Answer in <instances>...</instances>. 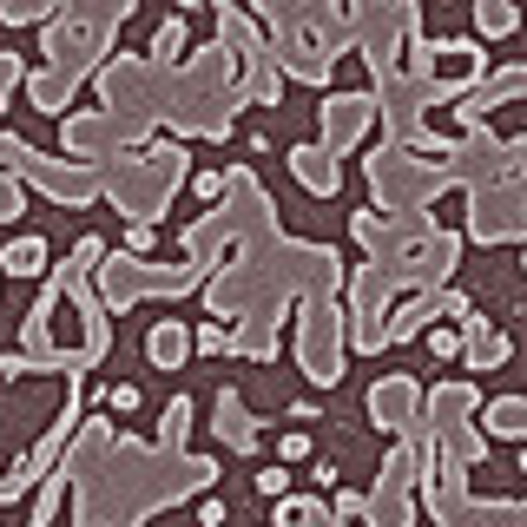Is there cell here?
<instances>
[{
  "mask_svg": "<svg viewBox=\"0 0 527 527\" xmlns=\"http://www.w3.org/2000/svg\"><path fill=\"white\" fill-rule=\"evenodd\" d=\"M468 343H462V330H429V356H442V363H455Z\"/></svg>",
  "mask_w": 527,
  "mask_h": 527,
  "instance_id": "cell-11",
  "label": "cell"
},
{
  "mask_svg": "<svg viewBox=\"0 0 527 527\" xmlns=\"http://www.w3.org/2000/svg\"><path fill=\"white\" fill-rule=\"evenodd\" d=\"M218 435L231 448H257V435H251V422H244V409H238V396H231V389H218Z\"/></svg>",
  "mask_w": 527,
  "mask_h": 527,
  "instance_id": "cell-4",
  "label": "cell"
},
{
  "mask_svg": "<svg viewBox=\"0 0 527 527\" xmlns=\"http://www.w3.org/2000/svg\"><path fill=\"white\" fill-rule=\"evenodd\" d=\"M20 80V60H14V53H0V99H7V86H14Z\"/></svg>",
  "mask_w": 527,
  "mask_h": 527,
  "instance_id": "cell-20",
  "label": "cell"
},
{
  "mask_svg": "<svg viewBox=\"0 0 527 527\" xmlns=\"http://www.w3.org/2000/svg\"><path fill=\"white\" fill-rule=\"evenodd\" d=\"M192 350H205V356H218V350H231V336L218 330V323H205V330L192 336Z\"/></svg>",
  "mask_w": 527,
  "mask_h": 527,
  "instance_id": "cell-14",
  "label": "cell"
},
{
  "mask_svg": "<svg viewBox=\"0 0 527 527\" xmlns=\"http://www.w3.org/2000/svg\"><path fill=\"white\" fill-rule=\"evenodd\" d=\"M468 363H475V369H501V363H508V336H488V343H468Z\"/></svg>",
  "mask_w": 527,
  "mask_h": 527,
  "instance_id": "cell-8",
  "label": "cell"
},
{
  "mask_svg": "<svg viewBox=\"0 0 527 527\" xmlns=\"http://www.w3.org/2000/svg\"><path fill=\"white\" fill-rule=\"evenodd\" d=\"M304 521H323V501H284L277 508V527H304Z\"/></svg>",
  "mask_w": 527,
  "mask_h": 527,
  "instance_id": "cell-9",
  "label": "cell"
},
{
  "mask_svg": "<svg viewBox=\"0 0 527 527\" xmlns=\"http://www.w3.org/2000/svg\"><path fill=\"white\" fill-rule=\"evenodd\" d=\"M106 409L132 416V409H139V389H132V383H112V389H106Z\"/></svg>",
  "mask_w": 527,
  "mask_h": 527,
  "instance_id": "cell-15",
  "label": "cell"
},
{
  "mask_svg": "<svg viewBox=\"0 0 527 527\" xmlns=\"http://www.w3.org/2000/svg\"><path fill=\"white\" fill-rule=\"evenodd\" d=\"M224 521H231V508H224L218 495H211V501H198V527H224Z\"/></svg>",
  "mask_w": 527,
  "mask_h": 527,
  "instance_id": "cell-16",
  "label": "cell"
},
{
  "mask_svg": "<svg viewBox=\"0 0 527 527\" xmlns=\"http://www.w3.org/2000/svg\"><path fill=\"white\" fill-rule=\"evenodd\" d=\"M145 356H152V369H178L185 356H192V336L178 330V323H152V336H145Z\"/></svg>",
  "mask_w": 527,
  "mask_h": 527,
  "instance_id": "cell-2",
  "label": "cell"
},
{
  "mask_svg": "<svg viewBox=\"0 0 527 527\" xmlns=\"http://www.w3.org/2000/svg\"><path fill=\"white\" fill-rule=\"evenodd\" d=\"M27 211V192H20V178H0V224H14Z\"/></svg>",
  "mask_w": 527,
  "mask_h": 527,
  "instance_id": "cell-10",
  "label": "cell"
},
{
  "mask_svg": "<svg viewBox=\"0 0 527 527\" xmlns=\"http://www.w3.org/2000/svg\"><path fill=\"white\" fill-rule=\"evenodd\" d=\"M284 488H290V468H284V462L257 468V495H284Z\"/></svg>",
  "mask_w": 527,
  "mask_h": 527,
  "instance_id": "cell-13",
  "label": "cell"
},
{
  "mask_svg": "<svg viewBox=\"0 0 527 527\" xmlns=\"http://www.w3.org/2000/svg\"><path fill=\"white\" fill-rule=\"evenodd\" d=\"M0 271L7 277H40L47 271V238H14L0 251Z\"/></svg>",
  "mask_w": 527,
  "mask_h": 527,
  "instance_id": "cell-3",
  "label": "cell"
},
{
  "mask_svg": "<svg viewBox=\"0 0 527 527\" xmlns=\"http://www.w3.org/2000/svg\"><path fill=\"white\" fill-rule=\"evenodd\" d=\"M0 20H7V27H20V20H53V7L47 0H0Z\"/></svg>",
  "mask_w": 527,
  "mask_h": 527,
  "instance_id": "cell-7",
  "label": "cell"
},
{
  "mask_svg": "<svg viewBox=\"0 0 527 527\" xmlns=\"http://www.w3.org/2000/svg\"><path fill=\"white\" fill-rule=\"evenodd\" d=\"M126 251H132V257L152 251V224H132V231H126Z\"/></svg>",
  "mask_w": 527,
  "mask_h": 527,
  "instance_id": "cell-19",
  "label": "cell"
},
{
  "mask_svg": "<svg viewBox=\"0 0 527 527\" xmlns=\"http://www.w3.org/2000/svg\"><path fill=\"white\" fill-rule=\"evenodd\" d=\"M475 27L501 40V33H514V27H521V14H514L508 0H475Z\"/></svg>",
  "mask_w": 527,
  "mask_h": 527,
  "instance_id": "cell-5",
  "label": "cell"
},
{
  "mask_svg": "<svg viewBox=\"0 0 527 527\" xmlns=\"http://www.w3.org/2000/svg\"><path fill=\"white\" fill-rule=\"evenodd\" d=\"M178 53H185V14H172L159 33H152V60H159V66H172Z\"/></svg>",
  "mask_w": 527,
  "mask_h": 527,
  "instance_id": "cell-6",
  "label": "cell"
},
{
  "mask_svg": "<svg viewBox=\"0 0 527 527\" xmlns=\"http://www.w3.org/2000/svg\"><path fill=\"white\" fill-rule=\"evenodd\" d=\"M277 455H284V468L304 462V455H310V435H284V448H277Z\"/></svg>",
  "mask_w": 527,
  "mask_h": 527,
  "instance_id": "cell-18",
  "label": "cell"
},
{
  "mask_svg": "<svg viewBox=\"0 0 527 527\" xmlns=\"http://www.w3.org/2000/svg\"><path fill=\"white\" fill-rule=\"evenodd\" d=\"M290 172L304 178L317 198L336 192V165H330V152H323V145H297V152H290Z\"/></svg>",
  "mask_w": 527,
  "mask_h": 527,
  "instance_id": "cell-1",
  "label": "cell"
},
{
  "mask_svg": "<svg viewBox=\"0 0 527 527\" xmlns=\"http://www.w3.org/2000/svg\"><path fill=\"white\" fill-rule=\"evenodd\" d=\"M185 422H192V396H172V409H165V442H178Z\"/></svg>",
  "mask_w": 527,
  "mask_h": 527,
  "instance_id": "cell-12",
  "label": "cell"
},
{
  "mask_svg": "<svg viewBox=\"0 0 527 527\" xmlns=\"http://www.w3.org/2000/svg\"><path fill=\"white\" fill-rule=\"evenodd\" d=\"M192 192H198V198H224V172H198Z\"/></svg>",
  "mask_w": 527,
  "mask_h": 527,
  "instance_id": "cell-17",
  "label": "cell"
},
{
  "mask_svg": "<svg viewBox=\"0 0 527 527\" xmlns=\"http://www.w3.org/2000/svg\"><path fill=\"white\" fill-rule=\"evenodd\" d=\"M363 514V495H336V521H356Z\"/></svg>",
  "mask_w": 527,
  "mask_h": 527,
  "instance_id": "cell-21",
  "label": "cell"
}]
</instances>
